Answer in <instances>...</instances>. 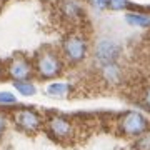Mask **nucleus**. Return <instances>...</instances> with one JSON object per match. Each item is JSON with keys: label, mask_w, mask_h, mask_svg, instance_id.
I'll return each instance as SVG.
<instances>
[{"label": "nucleus", "mask_w": 150, "mask_h": 150, "mask_svg": "<svg viewBox=\"0 0 150 150\" xmlns=\"http://www.w3.org/2000/svg\"><path fill=\"white\" fill-rule=\"evenodd\" d=\"M5 130H7V117L0 112V139H2V135L5 134Z\"/></svg>", "instance_id": "f3484780"}, {"label": "nucleus", "mask_w": 150, "mask_h": 150, "mask_svg": "<svg viewBox=\"0 0 150 150\" xmlns=\"http://www.w3.org/2000/svg\"><path fill=\"white\" fill-rule=\"evenodd\" d=\"M120 132L129 137H139L149 130V120L140 112H127L118 122Z\"/></svg>", "instance_id": "7ed1b4c3"}, {"label": "nucleus", "mask_w": 150, "mask_h": 150, "mask_svg": "<svg viewBox=\"0 0 150 150\" xmlns=\"http://www.w3.org/2000/svg\"><path fill=\"white\" fill-rule=\"evenodd\" d=\"M92 5L98 8V10H103V8H107L108 7V0H90Z\"/></svg>", "instance_id": "dca6fc26"}, {"label": "nucleus", "mask_w": 150, "mask_h": 150, "mask_svg": "<svg viewBox=\"0 0 150 150\" xmlns=\"http://www.w3.org/2000/svg\"><path fill=\"white\" fill-rule=\"evenodd\" d=\"M0 74H2V67H0Z\"/></svg>", "instance_id": "6ab92c4d"}, {"label": "nucleus", "mask_w": 150, "mask_h": 150, "mask_svg": "<svg viewBox=\"0 0 150 150\" xmlns=\"http://www.w3.org/2000/svg\"><path fill=\"white\" fill-rule=\"evenodd\" d=\"M47 130L55 140H67L74 135V125L65 117H60V115H54L48 118Z\"/></svg>", "instance_id": "0eeeda50"}, {"label": "nucleus", "mask_w": 150, "mask_h": 150, "mask_svg": "<svg viewBox=\"0 0 150 150\" xmlns=\"http://www.w3.org/2000/svg\"><path fill=\"white\" fill-rule=\"evenodd\" d=\"M0 103L2 105H15L17 97L10 92H0Z\"/></svg>", "instance_id": "4468645a"}, {"label": "nucleus", "mask_w": 150, "mask_h": 150, "mask_svg": "<svg viewBox=\"0 0 150 150\" xmlns=\"http://www.w3.org/2000/svg\"><path fill=\"white\" fill-rule=\"evenodd\" d=\"M144 100H145V105L150 108V88L147 92H145V97H144Z\"/></svg>", "instance_id": "a211bd4d"}, {"label": "nucleus", "mask_w": 150, "mask_h": 150, "mask_svg": "<svg viewBox=\"0 0 150 150\" xmlns=\"http://www.w3.org/2000/svg\"><path fill=\"white\" fill-rule=\"evenodd\" d=\"M33 69L42 80H52V79H55L62 74L64 62H62V57L55 50L43 48L35 55Z\"/></svg>", "instance_id": "f257e3e1"}, {"label": "nucleus", "mask_w": 150, "mask_h": 150, "mask_svg": "<svg viewBox=\"0 0 150 150\" xmlns=\"http://www.w3.org/2000/svg\"><path fill=\"white\" fill-rule=\"evenodd\" d=\"M60 12L69 20H79L82 17V7L77 0H62L60 2Z\"/></svg>", "instance_id": "6e6552de"}, {"label": "nucleus", "mask_w": 150, "mask_h": 150, "mask_svg": "<svg viewBox=\"0 0 150 150\" xmlns=\"http://www.w3.org/2000/svg\"><path fill=\"white\" fill-rule=\"evenodd\" d=\"M135 150H150V129L137 137L135 142Z\"/></svg>", "instance_id": "ddd939ff"}, {"label": "nucleus", "mask_w": 150, "mask_h": 150, "mask_svg": "<svg viewBox=\"0 0 150 150\" xmlns=\"http://www.w3.org/2000/svg\"><path fill=\"white\" fill-rule=\"evenodd\" d=\"M62 52L72 65H79L85 60L88 54V42L82 35L72 33L69 37H65V40L62 42Z\"/></svg>", "instance_id": "f03ea898"}, {"label": "nucleus", "mask_w": 150, "mask_h": 150, "mask_svg": "<svg viewBox=\"0 0 150 150\" xmlns=\"http://www.w3.org/2000/svg\"><path fill=\"white\" fill-rule=\"evenodd\" d=\"M102 69V77L105 79L107 83H118L122 80V69L117 62H112V64H107L100 67Z\"/></svg>", "instance_id": "1a4fd4ad"}, {"label": "nucleus", "mask_w": 150, "mask_h": 150, "mask_svg": "<svg viewBox=\"0 0 150 150\" xmlns=\"http://www.w3.org/2000/svg\"><path fill=\"white\" fill-rule=\"evenodd\" d=\"M13 85H15L17 92L23 97H32L35 95V92H37V87L33 85L32 82L28 80H18V82H13Z\"/></svg>", "instance_id": "f8f14e48"}, {"label": "nucleus", "mask_w": 150, "mask_h": 150, "mask_svg": "<svg viewBox=\"0 0 150 150\" xmlns=\"http://www.w3.org/2000/svg\"><path fill=\"white\" fill-rule=\"evenodd\" d=\"M118 55H120V45L113 42L110 38H102L98 40L95 45V62L100 67L112 62H117Z\"/></svg>", "instance_id": "39448f33"}, {"label": "nucleus", "mask_w": 150, "mask_h": 150, "mask_svg": "<svg viewBox=\"0 0 150 150\" xmlns=\"http://www.w3.org/2000/svg\"><path fill=\"white\" fill-rule=\"evenodd\" d=\"M70 90V85L65 83V82H54L47 87V93L52 97H64L67 95Z\"/></svg>", "instance_id": "9b49d317"}, {"label": "nucleus", "mask_w": 150, "mask_h": 150, "mask_svg": "<svg viewBox=\"0 0 150 150\" xmlns=\"http://www.w3.org/2000/svg\"><path fill=\"white\" fill-rule=\"evenodd\" d=\"M35 69L30 60H27L25 57H15L12 59L7 65V74L13 82L18 80H30V77L33 75Z\"/></svg>", "instance_id": "423d86ee"}, {"label": "nucleus", "mask_w": 150, "mask_h": 150, "mask_svg": "<svg viewBox=\"0 0 150 150\" xmlns=\"http://www.w3.org/2000/svg\"><path fill=\"white\" fill-rule=\"evenodd\" d=\"M125 20L129 22L130 25H135V27H142V28L150 27V15H145V13H127Z\"/></svg>", "instance_id": "9d476101"}, {"label": "nucleus", "mask_w": 150, "mask_h": 150, "mask_svg": "<svg viewBox=\"0 0 150 150\" xmlns=\"http://www.w3.org/2000/svg\"><path fill=\"white\" fill-rule=\"evenodd\" d=\"M127 5H129L127 0H108V7L112 10H123Z\"/></svg>", "instance_id": "2eb2a0df"}, {"label": "nucleus", "mask_w": 150, "mask_h": 150, "mask_svg": "<svg viewBox=\"0 0 150 150\" xmlns=\"http://www.w3.org/2000/svg\"><path fill=\"white\" fill-rule=\"evenodd\" d=\"M12 118H13L17 127L23 132H27V134H35L42 129V117H40V113L32 110V108L15 110Z\"/></svg>", "instance_id": "20e7f679"}]
</instances>
